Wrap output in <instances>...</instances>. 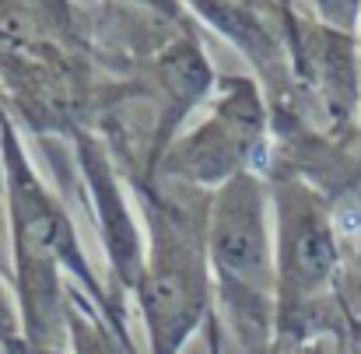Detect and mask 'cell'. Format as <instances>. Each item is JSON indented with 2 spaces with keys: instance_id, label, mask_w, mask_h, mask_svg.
Wrapping results in <instances>:
<instances>
[{
  "instance_id": "cell-7",
  "label": "cell",
  "mask_w": 361,
  "mask_h": 354,
  "mask_svg": "<svg viewBox=\"0 0 361 354\" xmlns=\"http://www.w3.org/2000/svg\"><path fill=\"white\" fill-rule=\"evenodd\" d=\"M71 326H74V344H78V354H113L109 348V341L99 334V330H92V326H85V319H71Z\"/></svg>"
},
{
  "instance_id": "cell-3",
  "label": "cell",
  "mask_w": 361,
  "mask_h": 354,
  "mask_svg": "<svg viewBox=\"0 0 361 354\" xmlns=\"http://www.w3.org/2000/svg\"><path fill=\"white\" fill-rule=\"evenodd\" d=\"M277 274L284 298H305L326 284L337 267V245L323 204L298 183L281 190L277 200Z\"/></svg>"
},
{
  "instance_id": "cell-4",
  "label": "cell",
  "mask_w": 361,
  "mask_h": 354,
  "mask_svg": "<svg viewBox=\"0 0 361 354\" xmlns=\"http://www.w3.org/2000/svg\"><path fill=\"white\" fill-rule=\"evenodd\" d=\"M259 130H263L259 102L242 85V92H235L221 106V113L211 119V126L197 130L169 161L190 179H204V183L232 179L242 172V161L252 158V151L259 147Z\"/></svg>"
},
{
  "instance_id": "cell-2",
  "label": "cell",
  "mask_w": 361,
  "mask_h": 354,
  "mask_svg": "<svg viewBox=\"0 0 361 354\" xmlns=\"http://www.w3.org/2000/svg\"><path fill=\"white\" fill-rule=\"evenodd\" d=\"M211 260L228 281L242 284H263L270 274V236H267V214H263V190L259 183L239 172L225 183V190L214 200L211 211Z\"/></svg>"
},
{
  "instance_id": "cell-1",
  "label": "cell",
  "mask_w": 361,
  "mask_h": 354,
  "mask_svg": "<svg viewBox=\"0 0 361 354\" xmlns=\"http://www.w3.org/2000/svg\"><path fill=\"white\" fill-rule=\"evenodd\" d=\"M207 305L200 252L176 228H158L151 267L140 274V309L154 354H176Z\"/></svg>"
},
{
  "instance_id": "cell-8",
  "label": "cell",
  "mask_w": 361,
  "mask_h": 354,
  "mask_svg": "<svg viewBox=\"0 0 361 354\" xmlns=\"http://www.w3.org/2000/svg\"><path fill=\"white\" fill-rule=\"evenodd\" d=\"M323 7H326V11H334V0H323Z\"/></svg>"
},
{
  "instance_id": "cell-6",
  "label": "cell",
  "mask_w": 361,
  "mask_h": 354,
  "mask_svg": "<svg viewBox=\"0 0 361 354\" xmlns=\"http://www.w3.org/2000/svg\"><path fill=\"white\" fill-rule=\"evenodd\" d=\"M106 165L102 161H92L88 165V179L95 183V197L102 204V214H106V228L113 238V263L120 267V274L126 281H137L140 274V249H137V232L133 225L126 221V211L120 207V197L113 190V183L106 179Z\"/></svg>"
},
{
  "instance_id": "cell-5",
  "label": "cell",
  "mask_w": 361,
  "mask_h": 354,
  "mask_svg": "<svg viewBox=\"0 0 361 354\" xmlns=\"http://www.w3.org/2000/svg\"><path fill=\"white\" fill-rule=\"evenodd\" d=\"M4 151H7V169H11V214L18 228V249L39 252L53 263H67L71 270L92 281L88 267L81 263L78 242H74L71 221L63 218V211L39 186V179L25 169V158L18 154L14 140H7Z\"/></svg>"
}]
</instances>
